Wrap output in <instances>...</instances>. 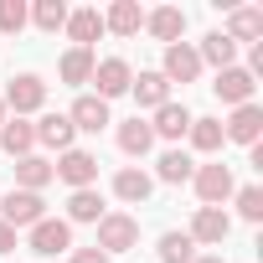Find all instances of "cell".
I'll list each match as a JSON object with an SVG mask.
<instances>
[{
	"mask_svg": "<svg viewBox=\"0 0 263 263\" xmlns=\"http://www.w3.org/2000/svg\"><path fill=\"white\" fill-rule=\"evenodd\" d=\"M72 263H108V253H98V248H78Z\"/></svg>",
	"mask_w": 263,
	"mask_h": 263,
	"instance_id": "d6a6232c",
	"label": "cell"
},
{
	"mask_svg": "<svg viewBox=\"0 0 263 263\" xmlns=\"http://www.w3.org/2000/svg\"><path fill=\"white\" fill-rule=\"evenodd\" d=\"M31 145H36V129H31L26 119H6V124H0V150H6L11 160L31 155Z\"/></svg>",
	"mask_w": 263,
	"mask_h": 263,
	"instance_id": "9a60e30c",
	"label": "cell"
},
{
	"mask_svg": "<svg viewBox=\"0 0 263 263\" xmlns=\"http://www.w3.org/2000/svg\"><path fill=\"white\" fill-rule=\"evenodd\" d=\"M26 21H31V16H26V0H0V31H6V36L21 31Z\"/></svg>",
	"mask_w": 263,
	"mask_h": 263,
	"instance_id": "4dcf8cb0",
	"label": "cell"
},
{
	"mask_svg": "<svg viewBox=\"0 0 263 263\" xmlns=\"http://www.w3.org/2000/svg\"><path fill=\"white\" fill-rule=\"evenodd\" d=\"M47 217V201H42V191H6V201H0V222L6 227H36Z\"/></svg>",
	"mask_w": 263,
	"mask_h": 263,
	"instance_id": "7a4b0ae2",
	"label": "cell"
},
{
	"mask_svg": "<svg viewBox=\"0 0 263 263\" xmlns=\"http://www.w3.org/2000/svg\"><path fill=\"white\" fill-rule=\"evenodd\" d=\"M52 176H62L72 191H88V186L98 181V155H88V150H62V160L52 165Z\"/></svg>",
	"mask_w": 263,
	"mask_h": 263,
	"instance_id": "8992f818",
	"label": "cell"
},
{
	"mask_svg": "<svg viewBox=\"0 0 263 263\" xmlns=\"http://www.w3.org/2000/svg\"><path fill=\"white\" fill-rule=\"evenodd\" d=\"M186 135H191V145L201 150V155H212V150H222V119H191V129H186Z\"/></svg>",
	"mask_w": 263,
	"mask_h": 263,
	"instance_id": "4316f807",
	"label": "cell"
},
{
	"mask_svg": "<svg viewBox=\"0 0 263 263\" xmlns=\"http://www.w3.org/2000/svg\"><path fill=\"white\" fill-rule=\"evenodd\" d=\"M67 36H72V47L98 42V36H103V16H98V11H67Z\"/></svg>",
	"mask_w": 263,
	"mask_h": 263,
	"instance_id": "603a6c76",
	"label": "cell"
},
{
	"mask_svg": "<svg viewBox=\"0 0 263 263\" xmlns=\"http://www.w3.org/2000/svg\"><path fill=\"white\" fill-rule=\"evenodd\" d=\"M67 119H72V129H83V135H98V129H108V124H114V119H108V103H103V98H93V93H83V98L72 103V114H67Z\"/></svg>",
	"mask_w": 263,
	"mask_h": 263,
	"instance_id": "7c38bea8",
	"label": "cell"
},
{
	"mask_svg": "<svg viewBox=\"0 0 263 263\" xmlns=\"http://www.w3.org/2000/svg\"><path fill=\"white\" fill-rule=\"evenodd\" d=\"M31 129H36V140L52 145V150H72V135H78L67 114H42V124H31Z\"/></svg>",
	"mask_w": 263,
	"mask_h": 263,
	"instance_id": "e0dca14e",
	"label": "cell"
},
{
	"mask_svg": "<svg viewBox=\"0 0 263 263\" xmlns=\"http://www.w3.org/2000/svg\"><path fill=\"white\" fill-rule=\"evenodd\" d=\"M191 171H196V165H191V155H186V150H165V155H160V181H165V186L191 181Z\"/></svg>",
	"mask_w": 263,
	"mask_h": 263,
	"instance_id": "83f0119b",
	"label": "cell"
},
{
	"mask_svg": "<svg viewBox=\"0 0 263 263\" xmlns=\"http://www.w3.org/2000/svg\"><path fill=\"white\" fill-rule=\"evenodd\" d=\"M196 57H201V62H212L217 72H222V67H237V47H232L222 31H212V36L201 42V52H196Z\"/></svg>",
	"mask_w": 263,
	"mask_h": 263,
	"instance_id": "d4e9b609",
	"label": "cell"
},
{
	"mask_svg": "<svg viewBox=\"0 0 263 263\" xmlns=\"http://www.w3.org/2000/svg\"><path fill=\"white\" fill-rule=\"evenodd\" d=\"M11 248H16V227L0 222V253H11Z\"/></svg>",
	"mask_w": 263,
	"mask_h": 263,
	"instance_id": "836d02e7",
	"label": "cell"
},
{
	"mask_svg": "<svg viewBox=\"0 0 263 263\" xmlns=\"http://www.w3.org/2000/svg\"><path fill=\"white\" fill-rule=\"evenodd\" d=\"M145 26H150V36H155V42L176 47V42H181V31H186V11H181V6H160V11H150V16H145Z\"/></svg>",
	"mask_w": 263,
	"mask_h": 263,
	"instance_id": "4fadbf2b",
	"label": "cell"
},
{
	"mask_svg": "<svg viewBox=\"0 0 263 263\" xmlns=\"http://www.w3.org/2000/svg\"><path fill=\"white\" fill-rule=\"evenodd\" d=\"M150 145H155V129H150L145 119L119 124V150H124V155H150Z\"/></svg>",
	"mask_w": 263,
	"mask_h": 263,
	"instance_id": "7402d4cb",
	"label": "cell"
},
{
	"mask_svg": "<svg viewBox=\"0 0 263 263\" xmlns=\"http://www.w3.org/2000/svg\"><path fill=\"white\" fill-rule=\"evenodd\" d=\"M150 129H155L160 140H181L186 129H191V108H186V103H160V108H155V124H150Z\"/></svg>",
	"mask_w": 263,
	"mask_h": 263,
	"instance_id": "ac0fdd59",
	"label": "cell"
},
{
	"mask_svg": "<svg viewBox=\"0 0 263 263\" xmlns=\"http://www.w3.org/2000/svg\"><path fill=\"white\" fill-rule=\"evenodd\" d=\"M0 103L16 108V119H21V114H36V108L47 103V83H42L36 72H21V78L6 83V98H0Z\"/></svg>",
	"mask_w": 263,
	"mask_h": 263,
	"instance_id": "3957f363",
	"label": "cell"
},
{
	"mask_svg": "<svg viewBox=\"0 0 263 263\" xmlns=\"http://www.w3.org/2000/svg\"><path fill=\"white\" fill-rule=\"evenodd\" d=\"M140 26H145V11L135 6V0H114L108 16H103V31H114V36H135Z\"/></svg>",
	"mask_w": 263,
	"mask_h": 263,
	"instance_id": "2e32d148",
	"label": "cell"
},
{
	"mask_svg": "<svg viewBox=\"0 0 263 263\" xmlns=\"http://www.w3.org/2000/svg\"><path fill=\"white\" fill-rule=\"evenodd\" d=\"M93 248L98 253H129V248H140V222L129 217V212H103Z\"/></svg>",
	"mask_w": 263,
	"mask_h": 263,
	"instance_id": "6da1fadb",
	"label": "cell"
},
{
	"mask_svg": "<svg viewBox=\"0 0 263 263\" xmlns=\"http://www.w3.org/2000/svg\"><path fill=\"white\" fill-rule=\"evenodd\" d=\"M72 222H103V196H98L93 186L67 196V227H72Z\"/></svg>",
	"mask_w": 263,
	"mask_h": 263,
	"instance_id": "cb8c5ba5",
	"label": "cell"
},
{
	"mask_svg": "<svg viewBox=\"0 0 263 263\" xmlns=\"http://www.w3.org/2000/svg\"><path fill=\"white\" fill-rule=\"evenodd\" d=\"M227 232H232V217L222 212V206H196V217H191V242H206V248H217V242H227Z\"/></svg>",
	"mask_w": 263,
	"mask_h": 263,
	"instance_id": "52a82bcc",
	"label": "cell"
},
{
	"mask_svg": "<svg viewBox=\"0 0 263 263\" xmlns=\"http://www.w3.org/2000/svg\"><path fill=\"white\" fill-rule=\"evenodd\" d=\"M160 78H165V83H196V78H201V57H196V47H186V42L165 47V67H160Z\"/></svg>",
	"mask_w": 263,
	"mask_h": 263,
	"instance_id": "9c48e42d",
	"label": "cell"
},
{
	"mask_svg": "<svg viewBox=\"0 0 263 263\" xmlns=\"http://www.w3.org/2000/svg\"><path fill=\"white\" fill-rule=\"evenodd\" d=\"M150 191H155V181H150L140 165H129V171L114 176V196H119V201H150Z\"/></svg>",
	"mask_w": 263,
	"mask_h": 263,
	"instance_id": "44dd1931",
	"label": "cell"
},
{
	"mask_svg": "<svg viewBox=\"0 0 263 263\" xmlns=\"http://www.w3.org/2000/svg\"><path fill=\"white\" fill-rule=\"evenodd\" d=\"M222 36H227L232 47H237V42H263V11H258V6H237Z\"/></svg>",
	"mask_w": 263,
	"mask_h": 263,
	"instance_id": "5bb4252c",
	"label": "cell"
},
{
	"mask_svg": "<svg viewBox=\"0 0 263 263\" xmlns=\"http://www.w3.org/2000/svg\"><path fill=\"white\" fill-rule=\"evenodd\" d=\"M191 181H196V196H201V206H222V201L232 196V171H227L222 160H212V165H196V171H191Z\"/></svg>",
	"mask_w": 263,
	"mask_h": 263,
	"instance_id": "277c9868",
	"label": "cell"
},
{
	"mask_svg": "<svg viewBox=\"0 0 263 263\" xmlns=\"http://www.w3.org/2000/svg\"><path fill=\"white\" fill-rule=\"evenodd\" d=\"M196 263H222V258H217V253H212V258H196Z\"/></svg>",
	"mask_w": 263,
	"mask_h": 263,
	"instance_id": "e575fe53",
	"label": "cell"
},
{
	"mask_svg": "<svg viewBox=\"0 0 263 263\" xmlns=\"http://www.w3.org/2000/svg\"><path fill=\"white\" fill-rule=\"evenodd\" d=\"M88 83H98V93L93 98H119V93H129V83H135V72H129V62L124 57H103V62H93V78Z\"/></svg>",
	"mask_w": 263,
	"mask_h": 263,
	"instance_id": "5b68a950",
	"label": "cell"
},
{
	"mask_svg": "<svg viewBox=\"0 0 263 263\" xmlns=\"http://www.w3.org/2000/svg\"><path fill=\"white\" fill-rule=\"evenodd\" d=\"M222 135L253 150V145H258V135H263V108H258V103H242V108H232V119L222 124Z\"/></svg>",
	"mask_w": 263,
	"mask_h": 263,
	"instance_id": "8fae6325",
	"label": "cell"
},
{
	"mask_svg": "<svg viewBox=\"0 0 263 263\" xmlns=\"http://www.w3.org/2000/svg\"><path fill=\"white\" fill-rule=\"evenodd\" d=\"M160 263H196V242L186 232H165L160 237Z\"/></svg>",
	"mask_w": 263,
	"mask_h": 263,
	"instance_id": "f1b7e54d",
	"label": "cell"
},
{
	"mask_svg": "<svg viewBox=\"0 0 263 263\" xmlns=\"http://www.w3.org/2000/svg\"><path fill=\"white\" fill-rule=\"evenodd\" d=\"M47 181H57L52 160H42V155H21L16 160V191H42Z\"/></svg>",
	"mask_w": 263,
	"mask_h": 263,
	"instance_id": "ffe728a7",
	"label": "cell"
},
{
	"mask_svg": "<svg viewBox=\"0 0 263 263\" xmlns=\"http://www.w3.org/2000/svg\"><path fill=\"white\" fill-rule=\"evenodd\" d=\"M72 248V227L67 222H57V217H42L36 227H31V253H42V258H57V253H67Z\"/></svg>",
	"mask_w": 263,
	"mask_h": 263,
	"instance_id": "ba28073f",
	"label": "cell"
},
{
	"mask_svg": "<svg viewBox=\"0 0 263 263\" xmlns=\"http://www.w3.org/2000/svg\"><path fill=\"white\" fill-rule=\"evenodd\" d=\"M129 93H135L140 108H160V103H171V83H165L160 72H140L135 83H129Z\"/></svg>",
	"mask_w": 263,
	"mask_h": 263,
	"instance_id": "d6986e66",
	"label": "cell"
},
{
	"mask_svg": "<svg viewBox=\"0 0 263 263\" xmlns=\"http://www.w3.org/2000/svg\"><path fill=\"white\" fill-rule=\"evenodd\" d=\"M253 78H248V67H222L217 72V83H212V93L222 98V103H232V108H242V103H253Z\"/></svg>",
	"mask_w": 263,
	"mask_h": 263,
	"instance_id": "30bf717a",
	"label": "cell"
},
{
	"mask_svg": "<svg viewBox=\"0 0 263 263\" xmlns=\"http://www.w3.org/2000/svg\"><path fill=\"white\" fill-rule=\"evenodd\" d=\"M26 16H31L42 31H62V26H67V6H62V0H36Z\"/></svg>",
	"mask_w": 263,
	"mask_h": 263,
	"instance_id": "f546056e",
	"label": "cell"
},
{
	"mask_svg": "<svg viewBox=\"0 0 263 263\" xmlns=\"http://www.w3.org/2000/svg\"><path fill=\"white\" fill-rule=\"evenodd\" d=\"M237 212H242L248 222H263V191H258V186H242V191H237Z\"/></svg>",
	"mask_w": 263,
	"mask_h": 263,
	"instance_id": "1f68e13d",
	"label": "cell"
},
{
	"mask_svg": "<svg viewBox=\"0 0 263 263\" xmlns=\"http://www.w3.org/2000/svg\"><path fill=\"white\" fill-rule=\"evenodd\" d=\"M0 124H6V103H0Z\"/></svg>",
	"mask_w": 263,
	"mask_h": 263,
	"instance_id": "d590c367",
	"label": "cell"
},
{
	"mask_svg": "<svg viewBox=\"0 0 263 263\" xmlns=\"http://www.w3.org/2000/svg\"><path fill=\"white\" fill-rule=\"evenodd\" d=\"M57 72H62V83H88V78H93V52H88V47H72V52H62Z\"/></svg>",
	"mask_w": 263,
	"mask_h": 263,
	"instance_id": "484cf974",
	"label": "cell"
}]
</instances>
